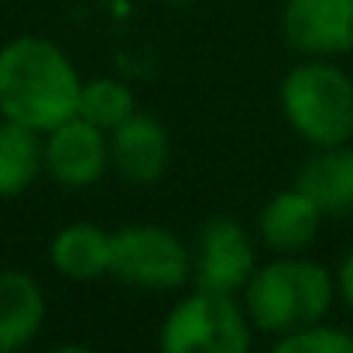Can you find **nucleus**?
Masks as SVG:
<instances>
[{
	"label": "nucleus",
	"instance_id": "2",
	"mask_svg": "<svg viewBox=\"0 0 353 353\" xmlns=\"http://www.w3.org/2000/svg\"><path fill=\"white\" fill-rule=\"evenodd\" d=\"M240 302L254 330L285 336L330 319L336 305V278L326 264L305 254H274V261L257 264Z\"/></svg>",
	"mask_w": 353,
	"mask_h": 353
},
{
	"label": "nucleus",
	"instance_id": "14",
	"mask_svg": "<svg viewBox=\"0 0 353 353\" xmlns=\"http://www.w3.org/2000/svg\"><path fill=\"white\" fill-rule=\"evenodd\" d=\"M45 172L41 134L0 117V199L24 196Z\"/></svg>",
	"mask_w": 353,
	"mask_h": 353
},
{
	"label": "nucleus",
	"instance_id": "3",
	"mask_svg": "<svg viewBox=\"0 0 353 353\" xmlns=\"http://www.w3.org/2000/svg\"><path fill=\"white\" fill-rule=\"evenodd\" d=\"M281 117L312 151L353 141V76L340 59H302L278 86Z\"/></svg>",
	"mask_w": 353,
	"mask_h": 353
},
{
	"label": "nucleus",
	"instance_id": "18",
	"mask_svg": "<svg viewBox=\"0 0 353 353\" xmlns=\"http://www.w3.org/2000/svg\"><path fill=\"white\" fill-rule=\"evenodd\" d=\"M48 353H97V350H90L83 343H62V347H55V350H48Z\"/></svg>",
	"mask_w": 353,
	"mask_h": 353
},
{
	"label": "nucleus",
	"instance_id": "16",
	"mask_svg": "<svg viewBox=\"0 0 353 353\" xmlns=\"http://www.w3.org/2000/svg\"><path fill=\"white\" fill-rule=\"evenodd\" d=\"M268 353H353V333L333 323H316V326L274 336Z\"/></svg>",
	"mask_w": 353,
	"mask_h": 353
},
{
	"label": "nucleus",
	"instance_id": "13",
	"mask_svg": "<svg viewBox=\"0 0 353 353\" xmlns=\"http://www.w3.org/2000/svg\"><path fill=\"white\" fill-rule=\"evenodd\" d=\"M52 268L69 281H97L110 274L114 264V234L100 223L76 220L62 227L48 243Z\"/></svg>",
	"mask_w": 353,
	"mask_h": 353
},
{
	"label": "nucleus",
	"instance_id": "17",
	"mask_svg": "<svg viewBox=\"0 0 353 353\" xmlns=\"http://www.w3.org/2000/svg\"><path fill=\"white\" fill-rule=\"evenodd\" d=\"M333 278H336V299L353 312V243L343 250V257H340Z\"/></svg>",
	"mask_w": 353,
	"mask_h": 353
},
{
	"label": "nucleus",
	"instance_id": "11",
	"mask_svg": "<svg viewBox=\"0 0 353 353\" xmlns=\"http://www.w3.org/2000/svg\"><path fill=\"white\" fill-rule=\"evenodd\" d=\"M48 316L45 292L38 278L17 268L0 271V353H21L28 350Z\"/></svg>",
	"mask_w": 353,
	"mask_h": 353
},
{
	"label": "nucleus",
	"instance_id": "12",
	"mask_svg": "<svg viewBox=\"0 0 353 353\" xmlns=\"http://www.w3.org/2000/svg\"><path fill=\"white\" fill-rule=\"evenodd\" d=\"M295 185L316 199L326 220H353V144L312 151L299 165Z\"/></svg>",
	"mask_w": 353,
	"mask_h": 353
},
{
	"label": "nucleus",
	"instance_id": "8",
	"mask_svg": "<svg viewBox=\"0 0 353 353\" xmlns=\"http://www.w3.org/2000/svg\"><path fill=\"white\" fill-rule=\"evenodd\" d=\"M281 34L302 59L353 55V0H285Z\"/></svg>",
	"mask_w": 353,
	"mask_h": 353
},
{
	"label": "nucleus",
	"instance_id": "9",
	"mask_svg": "<svg viewBox=\"0 0 353 353\" xmlns=\"http://www.w3.org/2000/svg\"><path fill=\"white\" fill-rule=\"evenodd\" d=\"M172 161V141L168 127L154 114L137 110L110 130V168L117 172L127 185H154L168 172Z\"/></svg>",
	"mask_w": 353,
	"mask_h": 353
},
{
	"label": "nucleus",
	"instance_id": "6",
	"mask_svg": "<svg viewBox=\"0 0 353 353\" xmlns=\"http://www.w3.org/2000/svg\"><path fill=\"white\" fill-rule=\"evenodd\" d=\"M257 271V247L234 216H210L192 247V285L240 295Z\"/></svg>",
	"mask_w": 353,
	"mask_h": 353
},
{
	"label": "nucleus",
	"instance_id": "15",
	"mask_svg": "<svg viewBox=\"0 0 353 353\" xmlns=\"http://www.w3.org/2000/svg\"><path fill=\"white\" fill-rule=\"evenodd\" d=\"M76 114L110 134L130 114H137V100H134V90L127 83H120L114 76H97V79H83V93H79V110Z\"/></svg>",
	"mask_w": 353,
	"mask_h": 353
},
{
	"label": "nucleus",
	"instance_id": "1",
	"mask_svg": "<svg viewBox=\"0 0 353 353\" xmlns=\"http://www.w3.org/2000/svg\"><path fill=\"white\" fill-rule=\"evenodd\" d=\"M83 76L65 48L45 34H17L0 45V117L48 134L76 117Z\"/></svg>",
	"mask_w": 353,
	"mask_h": 353
},
{
	"label": "nucleus",
	"instance_id": "5",
	"mask_svg": "<svg viewBox=\"0 0 353 353\" xmlns=\"http://www.w3.org/2000/svg\"><path fill=\"white\" fill-rule=\"evenodd\" d=\"M110 274L137 292H179L192 281V247L161 223H127L114 230Z\"/></svg>",
	"mask_w": 353,
	"mask_h": 353
},
{
	"label": "nucleus",
	"instance_id": "7",
	"mask_svg": "<svg viewBox=\"0 0 353 353\" xmlns=\"http://www.w3.org/2000/svg\"><path fill=\"white\" fill-rule=\"evenodd\" d=\"M45 172L65 189H90L110 172V134L79 114L41 134Z\"/></svg>",
	"mask_w": 353,
	"mask_h": 353
},
{
	"label": "nucleus",
	"instance_id": "19",
	"mask_svg": "<svg viewBox=\"0 0 353 353\" xmlns=\"http://www.w3.org/2000/svg\"><path fill=\"white\" fill-rule=\"evenodd\" d=\"M161 3H168V7H189V3H196V0H161Z\"/></svg>",
	"mask_w": 353,
	"mask_h": 353
},
{
	"label": "nucleus",
	"instance_id": "4",
	"mask_svg": "<svg viewBox=\"0 0 353 353\" xmlns=\"http://www.w3.org/2000/svg\"><path fill=\"white\" fill-rule=\"evenodd\" d=\"M254 326L236 295L192 288L158 326V353H250Z\"/></svg>",
	"mask_w": 353,
	"mask_h": 353
},
{
	"label": "nucleus",
	"instance_id": "10",
	"mask_svg": "<svg viewBox=\"0 0 353 353\" xmlns=\"http://www.w3.org/2000/svg\"><path fill=\"white\" fill-rule=\"evenodd\" d=\"M326 216L316 199L299 189H278L257 213V236L271 254H305L323 230Z\"/></svg>",
	"mask_w": 353,
	"mask_h": 353
}]
</instances>
